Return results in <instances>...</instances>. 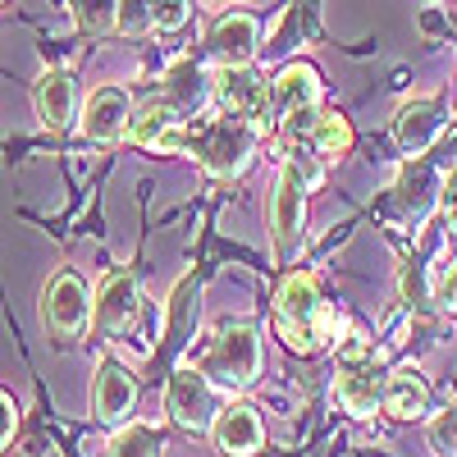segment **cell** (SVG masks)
Returning a JSON list of instances; mask_svg holds the SVG:
<instances>
[{
    "label": "cell",
    "instance_id": "obj_1",
    "mask_svg": "<svg viewBox=\"0 0 457 457\" xmlns=\"http://www.w3.org/2000/svg\"><path fill=\"white\" fill-rule=\"evenodd\" d=\"M275 329L293 353H320L338 334V316L329 302H320L316 275H288L275 293Z\"/></svg>",
    "mask_w": 457,
    "mask_h": 457
},
{
    "label": "cell",
    "instance_id": "obj_2",
    "mask_svg": "<svg viewBox=\"0 0 457 457\" xmlns=\"http://www.w3.org/2000/svg\"><path fill=\"white\" fill-rule=\"evenodd\" d=\"M256 137H261V129L247 114L224 110L215 120H202V124L187 129V151H193L197 165L211 179H238L252 161V151H256Z\"/></svg>",
    "mask_w": 457,
    "mask_h": 457
},
{
    "label": "cell",
    "instance_id": "obj_3",
    "mask_svg": "<svg viewBox=\"0 0 457 457\" xmlns=\"http://www.w3.org/2000/svg\"><path fill=\"white\" fill-rule=\"evenodd\" d=\"M197 370L211 379L215 389H224V394L247 389L256 379V370H261V334H256V325L252 320H224L211 334Z\"/></svg>",
    "mask_w": 457,
    "mask_h": 457
},
{
    "label": "cell",
    "instance_id": "obj_4",
    "mask_svg": "<svg viewBox=\"0 0 457 457\" xmlns=\"http://www.w3.org/2000/svg\"><path fill=\"white\" fill-rule=\"evenodd\" d=\"M379 370H375V357L366 353V343L353 338L348 348L338 353V370H334V403L348 411V416H370L379 407Z\"/></svg>",
    "mask_w": 457,
    "mask_h": 457
},
{
    "label": "cell",
    "instance_id": "obj_5",
    "mask_svg": "<svg viewBox=\"0 0 457 457\" xmlns=\"http://www.w3.org/2000/svg\"><path fill=\"white\" fill-rule=\"evenodd\" d=\"M302 220H307V183L284 161L275 179V197H270V243L279 261H293L302 252Z\"/></svg>",
    "mask_w": 457,
    "mask_h": 457
},
{
    "label": "cell",
    "instance_id": "obj_6",
    "mask_svg": "<svg viewBox=\"0 0 457 457\" xmlns=\"http://www.w3.org/2000/svg\"><path fill=\"white\" fill-rule=\"evenodd\" d=\"M42 320L55 338H73L92 325V293L87 284L73 275V270H60L46 293H42Z\"/></svg>",
    "mask_w": 457,
    "mask_h": 457
},
{
    "label": "cell",
    "instance_id": "obj_7",
    "mask_svg": "<svg viewBox=\"0 0 457 457\" xmlns=\"http://www.w3.org/2000/svg\"><path fill=\"white\" fill-rule=\"evenodd\" d=\"M165 407L174 416V426L183 430H211L215 426V385L197 370V366H179L170 375V394H165Z\"/></svg>",
    "mask_w": 457,
    "mask_h": 457
},
{
    "label": "cell",
    "instance_id": "obj_8",
    "mask_svg": "<svg viewBox=\"0 0 457 457\" xmlns=\"http://www.w3.org/2000/svg\"><path fill=\"white\" fill-rule=\"evenodd\" d=\"M211 87H215V96H220L224 110L247 114V120H252L261 133L275 124V120H270V83L256 79L247 64H220V73H215Z\"/></svg>",
    "mask_w": 457,
    "mask_h": 457
},
{
    "label": "cell",
    "instance_id": "obj_9",
    "mask_svg": "<svg viewBox=\"0 0 457 457\" xmlns=\"http://www.w3.org/2000/svg\"><path fill=\"white\" fill-rule=\"evenodd\" d=\"M137 407V379L124 361H101L96 385H92V416L101 426H129V416Z\"/></svg>",
    "mask_w": 457,
    "mask_h": 457
},
{
    "label": "cell",
    "instance_id": "obj_10",
    "mask_svg": "<svg viewBox=\"0 0 457 457\" xmlns=\"http://www.w3.org/2000/svg\"><path fill=\"white\" fill-rule=\"evenodd\" d=\"M211 439L224 457H252L265 448V426H261V416L256 407L247 403H228L215 411V426H211Z\"/></svg>",
    "mask_w": 457,
    "mask_h": 457
},
{
    "label": "cell",
    "instance_id": "obj_11",
    "mask_svg": "<svg viewBox=\"0 0 457 457\" xmlns=\"http://www.w3.org/2000/svg\"><path fill=\"white\" fill-rule=\"evenodd\" d=\"M439 129H444V105L430 101V96H411V101H403L398 114H394V137H398V146L407 151L411 161L426 156V151L435 146Z\"/></svg>",
    "mask_w": 457,
    "mask_h": 457
},
{
    "label": "cell",
    "instance_id": "obj_12",
    "mask_svg": "<svg viewBox=\"0 0 457 457\" xmlns=\"http://www.w3.org/2000/svg\"><path fill=\"white\" fill-rule=\"evenodd\" d=\"M129 114H133V96L124 87H96L83 105V133L92 142H114L124 137Z\"/></svg>",
    "mask_w": 457,
    "mask_h": 457
},
{
    "label": "cell",
    "instance_id": "obj_13",
    "mask_svg": "<svg viewBox=\"0 0 457 457\" xmlns=\"http://www.w3.org/2000/svg\"><path fill=\"white\" fill-rule=\"evenodd\" d=\"M320 101V73L312 64H288L270 83V120H293L302 110H316Z\"/></svg>",
    "mask_w": 457,
    "mask_h": 457
},
{
    "label": "cell",
    "instance_id": "obj_14",
    "mask_svg": "<svg viewBox=\"0 0 457 457\" xmlns=\"http://www.w3.org/2000/svg\"><path fill=\"white\" fill-rule=\"evenodd\" d=\"M133 316H137V279L129 270H120L101 284V297L92 302V325L101 334H120L133 325Z\"/></svg>",
    "mask_w": 457,
    "mask_h": 457
},
{
    "label": "cell",
    "instance_id": "obj_15",
    "mask_svg": "<svg viewBox=\"0 0 457 457\" xmlns=\"http://www.w3.org/2000/svg\"><path fill=\"white\" fill-rule=\"evenodd\" d=\"M379 407H385L394 421H416L430 407V385L416 366H398L385 379V394H379Z\"/></svg>",
    "mask_w": 457,
    "mask_h": 457
},
{
    "label": "cell",
    "instance_id": "obj_16",
    "mask_svg": "<svg viewBox=\"0 0 457 457\" xmlns=\"http://www.w3.org/2000/svg\"><path fill=\"white\" fill-rule=\"evenodd\" d=\"M32 105H37V120L51 133H64L73 124V79L64 69H46L42 79L32 83Z\"/></svg>",
    "mask_w": 457,
    "mask_h": 457
},
{
    "label": "cell",
    "instance_id": "obj_17",
    "mask_svg": "<svg viewBox=\"0 0 457 457\" xmlns=\"http://www.w3.org/2000/svg\"><path fill=\"white\" fill-rule=\"evenodd\" d=\"M256 42H261V23L252 14H224L211 28V51L220 64H252Z\"/></svg>",
    "mask_w": 457,
    "mask_h": 457
},
{
    "label": "cell",
    "instance_id": "obj_18",
    "mask_svg": "<svg viewBox=\"0 0 457 457\" xmlns=\"http://www.w3.org/2000/svg\"><path fill=\"white\" fill-rule=\"evenodd\" d=\"M197 297H202V284L193 275H183L179 288L170 293V312H165V338H170V348H179V343L193 334V325H197Z\"/></svg>",
    "mask_w": 457,
    "mask_h": 457
},
{
    "label": "cell",
    "instance_id": "obj_19",
    "mask_svg": "<svg viewBox=\"0 0 457 457\" xmlns=\"http://www.w3.org/2000/svg\"><path fill=\"white\" fill-rule=\"evenodd\" d=\"M165 101L179 110V114H193L202 101H206V73L193 64V60H183L165 73Z\"/></svg>",
    "mask_w": 457,
    "mask_h": 457
},
{
    "label": "cell",
    "instance_id": "obj_20",
    "mask_svg": "<svg viewBox=\"0 0 457 457\" xmlns=\"http://www.w3.org/2000/svg\"><path fill=\"white\" fill-rule=\"evenodd\" d=\"M170 124H179V110L161 96V101H146V105H137V110L129 114L124 137H129V142H137V146H156V137H161Z\"/></svg>",
    "mask_w": 457,
    "mask_h": 457
},
{
    "label": "cell",
    "instance_id": "obj_21",
    "mask_svg": "<svg viewBox=\"0 0 457 457\" xmlns=\"http://www.w3.org/2000/svg\"><path fill=\"white\" fill-rule=\"evenodd\" d=\"M101 457H161V435L151 426H142V421L137 426H120Z\"/></svg>",
    "mask_w": 457,
    "mask_h": 457
},
{
    "label": "cell",
    "instance_id": "obj_22",
    "mask_svg": "<svg viewBox=\"0 0 457 457\" xmlns=\"http://www.w3.org/2000/svg\"><path fill=\"white\" fill-rule=\"evenodd\" d=\"M114 5H120V0H69L73 23H79L83 32H105V28H114Z\"/></svg>",
    "mask_w": 457,
    "mask_h": 457
},
{
    "label": "cell",
    "instance_id": "obj_23",
    "mask_svg": "<svg viewBox=\"0 0 457 457\" xmlns=\"http://www.w3.org/2000/svg\"><path fill=\"white\" fill-rule=\"evenodd\" d=\"M151 10H156V0H120V5H114V28L124 37H142V32L156 28L151 23Z\"/></svg>",
    "mask_w": 457,
    "mask_h": 457
},
{
    "label": "cell",
    "instance_id": "obj_24",
    "mask_svg": "<svg viewBox=\"0 0 457 457\" xmlns=\"http://www.w3.org/2000/svg\"><path fill=\"white\" fill-rule=\"evenodd\" d=\"M426 439H430L435 457H457V407H444V411L435 416L430 430H426Z\"/></svg>",
    "mask_w": 457,
    "mask_h": 457
},
{
    "label": "cell",
    "instance_id": "obj_25",
    "mask_svg": "<svg viewBox=\"0 0 457 457\" xmlns=\"http://www.w3.org/2000/svg\"><path fill=\"white\" fill-rule=\"evenodd\" d=\"M187 19H193V0H156V10H151V23L161 32H179Z\"/></svg>",
    "mask_w": 457,
    "mask_h": 457
},
{
    "label": "cell",
    "instance_id": "obj_26",
    "mask_svg": "<svg viewBox=\"0 0 457 457\" xmlns=\"http://www.w3.org/2000/svg\"><path fill=\"white\" fill-rule=\"evenodd\" d=\"M435 297H439V307H444L448 316H457V256L444 265V275H439V288H435Z\"/></svg>",
    "mask_w": 457,
    "mask_h": 457
},
{
    "label": "cell",
    "instance_id": "obj_27",
    "mask_svg": "<svg viewBox=\"0 0 457 457\" xmlns=\"http://www.w3.org/2000/svg\"><path fill=\"white\" fill-rule=\"evenodd\" d=\"M439 211H444L448 228H457V165L444 174V187H439Z\"/></svg>",
    "mask_w": 457,
    "mask_h": 457
},
{
    "label": "cell",
    "instance_id": "obj_28",
    "mask_svg": "<svg viewBox=\"0 0 457 457\" xmlns=\"http://www.w3.org/2000/svg\"><path fill=\"white\" fill-rule=\"evenodd\" d=\"M19 430V411H14V398L10 394H0V448H5Z\"/></svg>",
    "mask_w": 457,
    "mask_h": 457
},
{
    "label": "cell",
    "instance_id": "obj_29",
    "mask_svg": "<svg viewBox=\"0 0 457 457\" xmlns=\"http://www.w3.org/2000/svg\"><path fill=\"white\" fill-rule=\"evenodd\" d=\"M0 5H5V0H0Z\"/></svg>",
    "mask_w": 457,
    "mask_h": 457
}]
</instances>
